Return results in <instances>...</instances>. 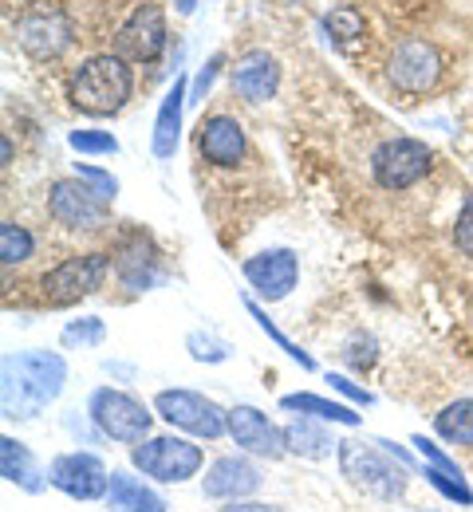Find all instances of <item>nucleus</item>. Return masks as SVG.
<instances>
[{"mask_svg":"<svg viewBox=\"0 0 473 512\" xmlns=\"http://www.w3.org/2000/svg\"><path fill=\"white\" fill-rule=\"evenodd\" d=\"M245 280L253 284V292L261 296V300H284L292 288H296V280H300V260L292 249H265V253L249 256L245 260Z\"/></svg>","mask_w":473,"mask_h":512,"instance_id":"obj_13","label":"nucleus"},{"mask_svg":"<svg viewBox=\"0 0 473 512\" xmlns=\"http://www.w3.org/2000/svg\"><path fill=\"white\" fill-rule=\"evenodd\" d=\"M182 111H186V79L178 75L174 87H170V95H166L162 107H158V119H154V138H150L154 158H170V154L178 150V138H182Z\"/></svg>","mask_w":473,"mask_h":512,"instance_id":"obj_20","label":"nucleus"},{"mask_svg":"<svg viewBox=\"0 0 473 512\" xmlns=\"http://www.w3.org/2000/svg\"><path fill=\"white\" fill-rule=\"evenodd\" d=\"M135 91V75L123 56H91L71 79V103L87 115H119Z\"/></svg>","mask_w":473,"mask_h":512,"instance_id":"obj_2","label":"nucleus"},{"mask_svg":"<svg viewBox=\"0 0 473 512\" xmlns=\"http://www.w3.org/2000/svg\"><path fill=\"white\" fill-rule=\"evenodd\" d=\"M186 347H190V355H194L198 363H225V359L233 355V347H229L225 339L209 335V331H190V335H186Z\"/></svg>","mask_w":473,"mask_h":512,"instance_id":"obj_29","label":"nucleus"},{"mask_svg":"<svg viewBox=\"0 0 473 512\" xmlns=\"http://www.w3.org/2000/svg\"><path fill=\"white\" fill-rule=\"evenodd\" d=\"M107 512H166V497L154 493L150 485H142L131 473H111V489H107Z\"/></svg>","mask_w":473,"mask_h":512,"instance_id":"obj_21","label":"nucleus"},{"mask_svg":"<svg viewBox=\"0 0 473 512\" xmlns=\"http://www.w3.org/2000/svg\"><path fill=\"white\" fill-rule=\"evenodd\" d=\"M68 142L79 154H119V138L107 130H71Z\"/></svg>","mask_w":473,"mask_h":512,"instance_id":"obj_30","label":"nucleus"},{"mask_svg":"<svg viewBox=\"0 0 473 512\" xmlns=\"http://www.w3.org/2000/svg\"><path fill=\"white\" fill-rule=\"evenodd\" d=\"M154 410L174 430H186V434L205 438V442L229 434V410H221L213 398H205L198 390H158Z\"/></svg>","mask_w":473,"mask_h":512,"instance_id":"obj_6","label":"nucleus"},{"mask_svg":"<svg viewBox=\"0 0 473 512\" xmlns=\"http://www.w3.org/2000/svg\"><path fill=\"white\" fill-rule=\"evenodd\" d=\"M71 44V28L64 16H24L20 20V48L36 60H52Z\"/></svg>","mask_w":473,"mask_h":512,"instance_id":"obj_18","label":"nucleus"},{"mask_svg":"<svg viewBox=\"0 0 473 512\" xmlns=\"http://www.w3.org/2000/svg\"><path fill=\"white\" fill-rule=\"evenodd\" d=\"M217 67H221V56H213V60L198 71V79H194V99H205V91H209L213 79H217Z\"/></svg>","mask_w":473,"mask_h":512,"instance_id":"obj_37","label":"nucleus"},{"mask_svg":"<svg viewBox=\"0 0 473 512\" xmlns=\"http://www.w3.org/2000/svg\"><path fill=\"white\" fill-rule=\"evenodd\" d=\"M107 268H111V260H107L103 253L68 256V260L56 264L52 272H44V280H40L44 300L56 304V308H64V304H75V300L91 296L95 288H103Z\"/></svg>","mask_w":473,"mask_h":512,"instance_id":"obj_8","label":"nucleus"},{"mask_svg":"<svg viewBox=\"0 0 473 512\" xmlns=\"http://www.w3.org/2000/svg\"><path fill=\"white\" fill-rule=\"evenodd\" d=\"M131 465L142 469V477H154L162 485H182L190 477H198L205 465V453L202 446L186 442V438H146L131 449Z\"/></svg>","mask_w":473,"mask_h":512,"instance_id":"obj_5","label":"nucleus"},{"mask_svg":"<svg viewBox=\"0 0 473 512\" xmlns=\"http://www.w3.org/2000/svg\"><path fill=\"white\" fill-rule=\"evenodd\" d=\"M410 446H418V453H422V461H426V465H434V469H442V473H450V477H462V469H458V461H454V457H446V453H442V446H434V442H426L422 434H418V438H414ZM462 481H466V477H462Z\"/></svg>","mask_w":473,"mask_h":512,"instance_id":"obj_33","label":"nucleus"},{"mask_svg":"<svg viewBox=\"0 0 473 512\" xmlns=\"http://www.w3.org/2000/svg\"><path fill=\"white\" fill-rule=\"evenodd\" d=\"M198 146H202V158L229 170L245 158V127L229 115H213L202 123V134H198Z\"/></svg>","mask_w":473,"mask_h":512,"instance_id":"obj_17","label":"nucleus"},{"mask_svg":"<svg viewBox=\"0 0 473 512\" xmlns=\"http://www.w3.org/2000/svg\"><path fill=\"white\" fill-rule=\"evenodd\" d=\"M103 339H107V327H103V320H95V316L71 320L64 327V347H99Z\"/></svg>","mask_w":473,"mask_h":512,"instance_id":"obj_31","label":"nucleus"},{"mask_svg":"<svg viewBox=\"0 0 473 512\" xmlns=\"http://www.w3.org/2000/svg\"><path fill=\"white\" fill-rule=\"evenodd\" d=\"M375 446H379V449H387V453H391V457H395V461H403L406 469H410V465H414V457H410V453H406L403 446H395V442H387V438H379V442H375Z\"/></svg>","mask_w":473,"mask_h":512,"instance_id":"obj_39","label":"nucleus"},{"mask_svg":"<svg viewBox=\"0 0 473 512\" xmlns=\"http://www.w3.org/2000/svg\"><path fill=\"white\" fill-rule=\"evenodd\" d=\"M454 245L466 256H473V193L462 201V213H458V225H454Z\"/></svg>","mask_w":473,"mask_h":512,"instance_id":"obj_35","label":"nucleus"},{"mask_svg":"<svg viewBox=\"0 0 473 512\" xmlns=\"http://www.w3.org/2000/svg\"><path fill=\"white\" fill-rule=\"evenodd\" d=\"M324 28H328L336 40H351V36H363V16H359L351 4H343V8L324 16Z\"/></svg>","mask_w":473,"mask_h":512,"instance_id":"obj_32","label":"nucleus"},{"mask_svg":"<svg viewBox=\"0 0 473 512\" xmlns=\"http://www.w3.org/2000/svg\"><path fill=\"white\" fill-rule=\"evenodd\" d=\"M107 205H111V201L95 190V186H87L83 178L56 182L52 193H48L52 217H56L60 225H68V229H95V225H103Z\"/></svg>","mask_w":473,"mask_h":512,"instance_id":"obj_12","label":"nucleus"},{"mask_svg":"<svg viewBox=\"0 0 473 512\" xmlns=\"http://www.w3.org/2000/svg\"><path fill=\"white\" fill-rule=\"evenodd\" d=\"M430 146L418 138H391L371 154V174L383 190H410L430 174Z\"/></svg>","mask_w":473,"mask_h":512,"instance_id":"obj_7","label":"nucleus"},{"mask_svg":"<svg viewBox=\"0 0 473 512\" xmlns=\"http://www.w3.org/2000/svg\"><path fill=\"white\" fill-rule=\"evenodd\" d=\"M87 418L95 422V430L111 442H123V446H135L150 438V426H154V414L138 402L135 394L127 390H111V386H99L87 402Z\"/></svg>","mask_w":473,"mask_h":512,"instance_id":"obj_4","label":"nucleus"},{"mask_svg":"<svg viewBox=\"0 0 473 512\" xmlns=\"http://www.w3.org/2000/svg\"><path fill=\"white\" fill-rule=\"evenodd\" d=\"M284 446H288V453L308 457V461H324V457L339 453L336 438L320 426V418H308V414H300L296 422L284 426Z\"/></svg>","mask_w":473,"mask_h":512,"instance_id":"obj_22","label":"nucleus"},{"mask_svg":"<svg viewBox=\"0 0 473 512\" xmlns=\"http://www.w3.org/2000/svg\"><path fill=\"white\" fill-rule=\"evenodd\" d=\"M36 249V241H32V233L24 229V225H12V221H4L0 225V260L12 268V264H24L28 256Z\"/></svg>","mask_w":473,"mask_h":512,"instance_id":"obj_27","label":"nucleus"},{"mask_svg":"<svg viewBox=\"0 0 473 512\" xmlns=\"http://www.w3.org/2000/svg\"><path fill=\"white\" fill-rule=\"evenodd\" d=\"M284 410H296V414H308V418H320V422H339V426H359V414L343 402L332 398H320V394H284L280 398Z\"/></svg>","mask_w":473,"mask_h":512,"instance_id":"obj_24","label":"nucleus"},{"mask_svg":"<svg viewBox=\"0 0 473 512\" xmlns=\"http://www.w3.org/2000/svg\"><path fill=\"white\" fill-rule=\"evenodd\" d=\"M336 457L343 477L355 489H363V493H371L379 501H399L406 493V477L410 473H406L403 461H395L387 449L363 446V442H339Z\"/></svg>","mask_w":473,"mask_h":512,"instance_id":"obj_3","label":"nucleus"},{"mask_svg":"<svg viewBox=\"0 0 473 512\" xmlns=\"http://www.w3.org/2000/svg\"><path fill=\"white\" fill-rule=\"evenodd\" d=\"M166 48V20H162V8L142 0L131 20L119 28L115 36V56H123L127 64H150L158 60V52Z\"/></svg>","mask_w":473,"mask_h":512,"instance_id":"obj_10","label":"nucleus"},{"mask_svg":"<svg viewBox=\"0 0 473 512\" xmlns=\"http://www.w3.org/2000/svg\"><path fill=\"white\" fill-rule=\"evenodd\" d=\"M438 75H442V56H438V48L426 44V40H403V44L395 48L391 64H387L391 87L403 91V95H422V91H430V87L438 83Z\"/></svg>","mask_w":473,"mask_h":512,"instance_id":"obj_11","label":"nucleus"},{"mask_svg":"<svg viewBox=\"0 0 473 512\" xmlns=\"http://www.w3.org/2000/svg\"><path fill=\"white\" fill-rule=\"evenodd\" d=\"M0 473H4V481L20 485L28 493L44 489V473H40L32 449L24 446V442H16V438H0Z\"/></svg>","mask_w":473,"mask_h":512,"instance_id":"obj_23","label":"nucleus"},{"mask_svg":"<svg viewBox=\"0 0 473 512\" xmlns=\"http://www.w3.org/2000/svg\"><path fill=\"white\" fill-rule=\"evenodd\" d=\"M48 485H56L60 493H68L71 501H99L111 489V473L103 465L99 453L75 449V453H60L48 465Z\"/></svg>","mask_w":473,"mask_h":512,"instance_id":"obj_9","label":"nucleus"},{"mask_svg":"<svg viewBox=\"0 0 473 512\" xmlns=\"http://www.w3.org/2000/svg\"><path fill=\"white\" fill-rule=\"evenodd\" d=\"M115 268H119V280L131 288V292H146V288H154L158 284V256L150 249V241L146 237H131L119 256H115Z\"/></svg>","mask_w":473,"mask_h":512,"instance_id":"obj_19","label":"nucleus"},{"mask_svg":"<svg viewBox=\"0 0 473 512\" xmlns=\"http://www.w3.org/2000/svg\"><path fill=\"white\" fill-rule=\"evenodd\" d=\"M328 383L336 386L339 394H347V398H351L355 406H371V402H375V398H371V394H367L363 386H355L351 379H343V375H328Z\"/></svg>","mask_w":473,"mask_h":512,"instance_id":"obj_36","label":"nucleus"},{"mask_svg":"<svg viewBox=\"0 0 473 512\" xmlns=\"http://www.w3.org/2000/svg\"><path fill=\"white\" fill-rule=\"evenodd\" d=\"M75 178H83L87 186H95V190L103 193L107 201H115V193H119V182L107 174V170H99V166H87V162H75Z\"/></svg>","mask_w":473,"mask_h":512,"instance_id":"obj_34","label":"nucleus"},{"mask_svg":"<svg viewBox=\"0 0 473 512\" xmlns=\"http://www.w3.org/2000/svg\"><path fill=\"white\" fill-rule=\"evenodd\" d=\"M261 485H265L261 469L249 457H241V453L217 457L202 477L205 497H213V501H245V497L261 493Z\"/></svg>","mask_w":473,"mask_h":512,"instance_id":"obj_14","label":"nucleus"},{"mask_svg":"<svg viewBox=\"0 0 473 512\" xmlns=\"http://www.w3.org/2000/svg\"><path fill=\"white\" fill-rule=\"evenodd\" d=\"M221 512H284V509H272V505H253V501H225Z\"/></svg>","mask_w":473,"mask_h":512,"instance_id":"obj_38","label":"nucleus"},{"mask_svg":"<svg viewBox=\"0 0 473 512\" xmlns=\"http://www.w3.org/2000/svg\"><path fill=\"white\" fill-rule=\"evenodd\" d=\"M434 430L450 446H473V398H458L434 414Z\"/></svg>","mask_w":473,"mask_h":512,"instance_id":"obj_25","label":"nucleus"},{"mask_svg":"<svg viewBox=\"0 0 473 512\" xmlns=\"http://www.w3.org/2000/svg\"><path fill=\"white\" fill-rule=\"evenodd\" d=\"M422 477H426V485H434L446 501H454V505H473V489L462 477H450V473H442V469H434V465H422Z\"/></svg>","mask_w":473,"mask_h":512,"instance_id":"obj_28","label":"nucleus"},{"mask_svg":"<svg viewBox=\"0 0 473 512\" xmlns=\"http://www.w3.org/2000/svg\"><path fill=\"white\" fill-rule=\"evenodd\" d=\"M229 438H233V446L253 453V457L276 461V457L288 453L284 430H276L257 406H233V410H229Z\"/></svg>","mask_w":473,"mask_h":512,"instance_id":"obj_15","label":"nucleus"},{"mask_svg":"<svg viewBox=\"0 0 473 512\" xmlns=\"http://www.w3.org/2000/svg\"><path fill=\"white\" fill-rule=\"evenodd\" d=\"M276 87H280V67H276L269 52L253 48V52H245L237 60V67H233V91L245 103H269L272 95H276Z\"/></svg>","mask_w":473,"mask_h":512,"instance_id":"obj_16","label":"nucleus"},{"mask_svg":"<svg viewBox=\"0 0 473 512\" xmlns=\"http://www.w3.org/2000/svg\"><path fill=\"white\" fill-rule=\"evenodd\" d=\"M174 4H178V12H194V4H198V0H174Z\"/></svg>","mask_w":473,"mask_h":512,"instance_id":"obj_40","label":"nucleus"},{"mask_svg":"<svg viewBox=\"0 0 473 512\" xmlns=\"http://www.w3.org/2000/svg\"><path fill=\"white\" fill-rule=\"evenodd\" d=\"M68 383V363L56 351H16L0 363V406L4 418L32 422L40 418Z\"/></svg>","mask_w":473,"mask_h":512,"instance_id":"obj_1","label":"nucleus"},{"mask_svg":"<svg viewBox=\"0 0 473 512\" xmlns=\"http://www.w3.org/2000/svg\"><path fill=\"white\" fill-rule=\"evenodd\" d=\"M245 308H249V316L257 320V327H261V331L269 335L272 343H276V347H280V351H284L288 359H296V363H300L304 371H312V367H316V363H312V355H308V351H300V343H292V339H288V335H284V331H280V327H276V323L269 320V312H265V308H261L257 300H245Z\"/></svg>","mask_w":473,"mask_h":512,"instance_id":"obj_26","label":"nucleus"}]
</instances>
